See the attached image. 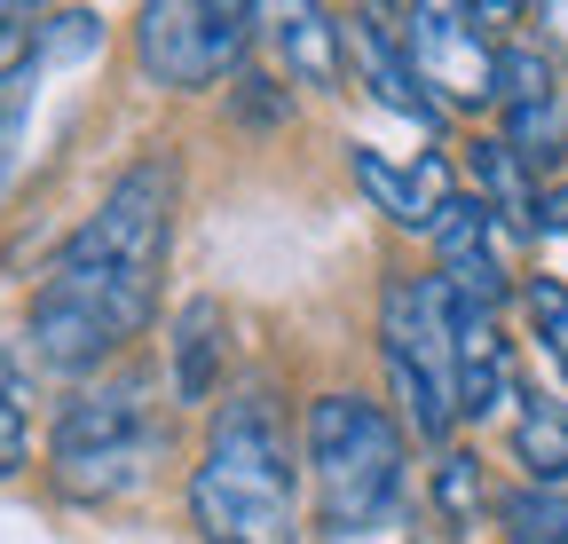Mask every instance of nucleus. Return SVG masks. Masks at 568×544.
<instances>
[{
	"label": "nucleus",
	"mask_w": 568,
	"mask_h": 544,
	"mask_svg": "<svg viewBox=\"0 0 568 544\" xmlns=\"http://www.w3.org/2000/svg\"><path fill=\"white\" fill-rule=\"evenodd\" d=\"M174 214H182V158L166 143L111 174L95 214L55 245L48 277L24 308V339L40 371L95 379L151 331L166 253H174Z\"/></svg>",
	"instance_id": "obj_1"
},
{
	"label": "nucleus",
	"mask_w": 568,
	"mask_h": 544,
	"mask_svg": "<svg viewBox=\"0 0 568 544\" xmlns=\"http://www.w3.org/2000/svg\"><path fill=\"white\" fill-rule=\"evenodd\" d=\"M395 24H403L395 40L410 55L418 88L435 95L443 111L497 103V40H489V24H481L474 0H426V9H403Z\"/></svg>",
	"instance_id": "obj_7"
},
{
	"label": "nucleus",
	"mask_w": 568,
	"mask_h": 544,
	"mask_svg": "<svg viewBox=\"0 0 568 544\" xmlns=\"http://www.w3.org/2000/svg\"><path fill=\"white\" fill-rule=\"evenodd\" d=\"M435 513H443V528H474L481 513H489V482H481V458L474 450H443V465H435Z\"/></svg>",
	"instance_id": "obj_20"
},
{
	"label": "nucleus",
	"mask_w": 568,
	"mask_h": 544,
	"mask_svg": "<svg viewBox=\"0 0 568 544\" xmlns=\"http://www.w3.org/2000/svg\"><path fill=\"white\" fill-rule=\"evenodd\" d=\"M379 363L395 387L403 434L450 442L458 427V300L426 268H395L379 285Z\"/></svg>",
	"instance_id": "obj_5"
},
{
	"label": "nucleus",
	"mask_w": 568,
	"mask_h": 544,
	"mask_svg": "<svg viewBox=\"0 0 568 544\" xmlns=\"http://www.w3.org/2000/svg\"><path fill=\"white\" fill-rule=\"evenodd\" d=\"M301 450H308V490H316L324 544H364V536H387L403 521L410 434L387 402L316 394L301 411Z\"/></svg>",
	"instance_id": "obj_3"
},
{
	"label": "nucleus",
	"mask_w": 568,
	"mask_h": 544,
	"mask_svg": "<svg viewBox=\"0 0 568 544\" xmlns=\"http://www.w3.org/2000/svg\"><path fill=\"white\" fill-rule=\"evenodd\" d=\"M466 174H474V197L489 206V222L506 237H537V174L506 151V134H474L466 143Z\"/></svg>",
	"instance_id": "obj_13"
},
{
	"label": "nucleus",
	"mask_w": 568,
	"mask_h": 544,
	"mask_svg": "<svg viewBox=\"0 0 568 544\" xmlns=\"http://www.w3.org/2000/svg\"><path fill=\"white\" fill-rule=\"evenodd\" d=\"M506 402H521L514 394V339H506V324H497L489 308H466L458 300V419H497Z\"/></svg>",
	"instance_id": "obj_10"
},
{
	"label": "nucleus",
	"mask_w": 568,
	"mask_h": 544,
	"mask_svg": "<svg viewBox=\"0 0 568 544\" xmlns=\"http://www.w3.org/2000/svg\"><path fill=\"white\" fill-rule=\"evenodd\" d=\"M514 465L529 473V482L545 490H568V402L552 394H521V411H514Z\"/></svg>",
	"instance_id": "obj_14"
},
{
	"label": "nucleus",
	"mask_w": 568,
	"mask_h": 544,
	"mask_svg": "<svg viewBox=\"0 0 568 544\" xmlns=\"http://www.w3.org/2000/svg\"><path fill=\"white\" fill-rule=\"evenodd\" d=\"M506 544H568V490H545V482H521L489 505Z\"/></svg>",
	"instance_id": "obj_17"
},
{
	"label": "nucleus",
	"mask_w": 568,
	"mask_h": 544,
	"mask_svg": "<svg viewBox=\"0 0 568 544\" xmlns=\"http://www.w3.org/2000/svg\"><path fill=\"white\" fill-rule=\"evenodd\" d=\"M222 363H230V316H222V300H190L174 316V339H166V394L174 402H205L213 379H222Z\"/></svg>",
	"instance_id": "obj_12"
},
{
	"label": "nucleus",
	"mask_w": 568,
	"mask_h": 544,
	"mask_svg": "<svg viewBox=\"0 0 568 544\" xmlns=\"http://www.w3.org/2000/svg\"><path fill=\"white\" fill-rule=\"evenodd\" d=\"M237 88H245V95H237V103H245V119H261V126H268V119H284V95H276V80H261V72H237Z\"/></svg>",
	"instance_id": "obj_23"
},
{
	"label": "nucleus",
	"mask_w": 568,
	"mask_h": 544,
	"mask_svg": "<svg viewBox=\"0 0 568 544\" xmlns=\"http://www.w3.org/2000/svg\"><path fill=\"white\" fill-rule=\"evenodd\" d=\"M166 465V402L151 371L88 379L48 427V482L71 505H126Z\"/></svg>",
	"instance_id": "obj_4"
},
{
	"label": "nucleus",
	"mask_w": 568,
	"mask_h": 544,
	"mask_svg": "<svg viewBox=\"0 0 568 544\" xmlns=\"http://www.w3.org/2000/svg\"><path fill=\"white\" fill-rule=\"evenodd\" d=\"M560 95V72L537 40H497V111H521V103H545Z\"/></svg>",
	"instance_id": "obj_19"
},
{
	"label": "nucleus",
	"mask_w": 568,
	"mask_h": 544,
	"mask_svg": "<svg viewBox=\"0 0 568 544\" xmlns=\"http://www.w3.org/2000/svg\"><path fill=\"white\" fill-rule=\"evenodd\" d=\"M40 40L0 72V206H9V189H17V166H24V126H32V95H40Z\"/></svg>",
	"instance_id": "obj_16"
},
{
	"label": "nucleus",
	"mask_w": 568,
	"mask_h": 544,
	"mask_svg": "<svg viewBox=\"0 0 568 544\" xmlns=\"http://www.w3.org/2000/svg\"><path fill=\"white\" fill-rule=\"evenodd\" d=\"M347 174H355V189H364L395 229H418V237L435 229V214L450 206V158H443V151L395 166V158L372 151V143H347Z\"/></svg>",
	"instance_id": "obj_9"
},
{
	"label": "nucleus",
	"mask_w": 568,
	"mask_h": 544,
	"mask_svg": "<svg viewBox=\"0 0 568 544\" xmlns=\"http://www.w3.org/2000/svg\"><path fill=\"white\" fill-rule=\"evenodd\" d=\"M426 245H435V277L450 285V300H466V308H489V316L514 300L506 229L489 222V206H481V197H458V189H450V206L435 214Z\"/></svg>",
	"instance_id": "obj_8"
},
{
	"label": "nucleus",
	"mask_w": 568,
	"mask_h": 544,
	"mask_svg": "<svg viewBox=\"0 0 568 544\" xmlns=\"http://www.w3.org/2000/svg\"><path fill=\"white\" fill-rule=\"evenodd\" d=\"M24 450H32V394H24V371H17V356L0 348V482L24 465Z\"/></svg>",
	"instance_id": "obj_22"
},
{
	"label": "nucleus",
	"mask_w": 568,
	"mask_h": 544,
	"mask_svg": "<svg viewBox=\"0 0 568 544\" xmlns=\"http://www.w3.org/2000/svg\"><path fill=\"white\" fill-rule=\"evenodd\" d=\"M347 48H355V63L372 72V95H379L387 111H403V119H410V126H426V134H443V126H450V111L418 88V72H410L403 40L387 32V17H355V24H347Z\"/></svg>",
	"instance_id": "obj_11"
},
{
	"label": "nucleus",
	"mask_w": 568,
	"mask_h": 544,
	"mask_svg": "<svg viewBox=\"0 0 568 544\" xmlns=\"http://www.w3.org/2000/svg\"><path fill=\"white\" fill-rule=\"evenodd\" d=\"M529 17H537V48L568 63V0H545V9H529Z\"/></svg>",
	"instance_id": "obj_24"
},
{
	"label": "nucleus",
	"mask_w": 568,
	"mask_h": 544,
	"mask_svg": "<svg viewBox=\"0 0 568 544\" xmlns=\"http://www.w3.org/2000/svg\"><path fill=\"white\" fill-rule=\"evenodd\" d=\"M253 32H261V9H245V0H151L134 17V72L166 95L222 88L245 72Z\"/></svg>",
	"instance_id": "obj_6"
},
{
	"label": "nucleus",
	"mask_w": 568,
	"mask_h": 544,
	"mask_svg": "<svg viewBox=\"0 0 568 544\" xmlns=\"http://www.w3.org/2000/svg\"><path fill=\"white\" fill-rule=\"evenodd\" d=\"M521 300H529V331H537L545 363H552L560 387H568V285H560V277H529Z\"/></svg>",
	"instance_id": "obj_21"
},
{
	"label": "nucleus",
	"mask_w": 568,
	"mask_h": 544,
	"mask_svg": "<svg viewBox=\"0 0 568 544\" xmlns=\"http://www.w3.org/2000/svg\"><path fill=\"white\" fill-rule=\"evenodd\" d=\"M497 119H506V126H497V134H506V151H514L529 174H545V166L568 151V103H560V95L521 103V111H497Z\"/></svg>",
	"instance_id": "obj_18"
},
{
	"label": "nucleus",
	"mask_w": 568,
	"mask_h": 544,
	"mask_svg": "<svg viewBox=\"0 0 568 544\" xmlns=\"http://www.w3.org/2000/svg\"><path fill=\"white\" fill-rule=\"evenodd\" d=\"M24 48H32V17L24 9H0V72H9Z\"/></svg>",
	"instance_id": "obj_26"
},
{
	"label": "nucleus",
	"mask_w": 568,
	"mask_h": 544,
	"mask_svg": "<svg viewBox=\"0 0 568 544\" xmlns=\"http://www.w3.org/2000/svg\"><path fill=\"white\" fill-rule=\"evenodd\" d=\"M537 237H560V245H568V182H552V189L537 197Z\"/></svg>",
	"instance_id": "obj_25"
},
{
	"label": "nucleus",
	"mask_w": 568,
	"mask_h": 544,
	"mask_svg": "<svg viewBox=\"0 0 568 544\" xmlns=\"http://www.w3.org/2000/svg\"><path fill=\"white\" fill-rule=\"evenodd\" d=\"M190 528L205 544H301V434L268 379L222 394L190 465Z\"/></svg>",
	"instance_id": "obj_2"
},
{
	"label": "nucleus",
	"mask_w": 568,
	"mask_h": 544,
	"mask_svg": "<svg viewBox=\"0 0 568 544\" xmlns=\"http://www.w3.org/2000/svg\"><path fill=\"white\" fill-rule=\"evenodd\" d=\"M268 32H276L284 63L301 72V88H339V48H347V24H339L332 9H284Z\"/></svg>",
	"instance_id": "obj_15"
}]
</instances>
